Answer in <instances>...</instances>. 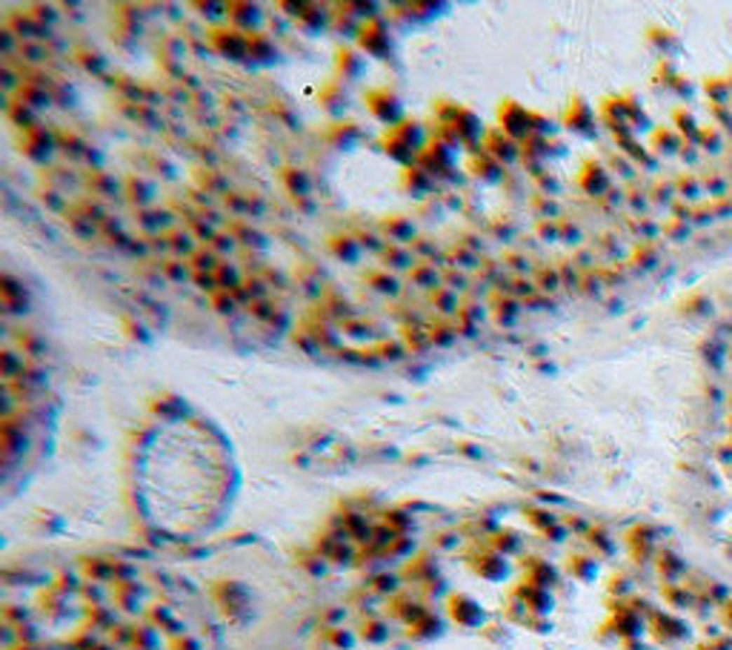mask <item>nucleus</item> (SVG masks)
Instances as JSON below:
<instances>
[{
    "label": "nucleus",
    "instance_id": "obj_1",
    "mask_svg": "<svg viewBox=\"0 0 732 650\" xmlns=\"http://www.w3.org/2000/svg\"><path fill=\"white\" fill-rule=\"evenodd\" d=\"M675 190L681 192V198H686V201H698V195H701V184H698V178H678L675 180Z\"/></svg>",
    "mask_w": 732,
    "mask_h": 650
},
{
    "label": "nucleus",
    "instance_id": "obj_2",
    "mask_svg": "<svg viewBox=\"0 0 732 650\" xmlns=\"http://www.w3.org/2000/svg\"><path fill=\"white\" fill-rule=\"evenodd\" d=\"M704 147L710 150V152H718V147H721V129H715V126H707V129H701V138H698Z\"/></svg>",
    "mask_w": 732,
    "mask_h": 650
},
{
    "label": "nucleus",
    "instance_id": "obj_3",
    "mask_svg": "<svg viewBox=\"0 0 732 650\" xmlns=\"http://www.w3.org/2000/svg\"><path fill=\"white\" fill-rule=\"evenodd\" d=\"M707 92H710V98H712V103H718V100H726L729 98V84L721 78V81H710L707 84Z\"/></svg>",
    "mask_w": 732,
    "mask_h": 650
},
{
    "label": "nucleus",
    "instance_id": "obj_4",
    "mask_svg": "<svg viewBox=\"0 0 732 650\" xmlns=\"http://www.w3.org/2000/svg\"><path fill=\"white\" fill-rule=\"evenodd\" d=\"M707 184H710V192H712L715 198H721V195L726 192V180L718 178V172H710V175H707Z\"/></svg>",
    "mask_w": 732,
    "mask_h": 650
}]
</instances>
